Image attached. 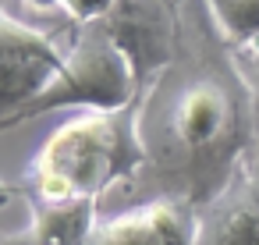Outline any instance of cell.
Instances as JSON below:
<instances>
[{"mask_svg": "<svg viewBox=\"0 0 259 245\" xmlns=\"http://www.w3.org/2000/svg\"><path fill=\"white\" fill-rule=\"evenodd\" d=\"M114 4L117 0H61V11L71 25H93V22H103Z\"/></svg>", "mask_w": 259, "mask_h": 245, "instance_id": "obj_11", "label": "cell"}, {"mask_svg": "<svg viewBox=\"0 0 259 245\" xmlns=\"http://www.w3.org/2000/svg\"><path fill=\"white\" fill-rule=\"evenodd\" d=\"M107 32L128 57L139 93L174 61L178 29H181V0H117L103 18Z\"/></svg>", "mask_w": 259, "mask_h": 245, "instance_id": "obj_5", "label": "cell"}, {"mask_svg": "<svg viewBox=\"0 0 259 245\" xmlns=\"http://www.w3.org/2000/svg\"><path fill=\"white\" fill-rule=\"evenodd\" d=\"M139 139L146 164L124 185L139 202L181 199L202 210L252 171V100L206 0H181L174 61L139 93Z\"/></svg>", "mask_w": 259, "mask_h": 245, "instance_id": "obj_1", "label": "cell"}, {"mask_svg": "<svg viewBox=\"0 0 259 245\" xmlns=\"http://www.w3.org/2000/svg\"><path fill=\"white\" fill-rule=\"evenodd\" d=\"M22 4H25L29 11H36V15H54V11H61V0H22Z\"/></svg>", "mask_w": 259, "mask_h": 245, "instance_id": "obj_12", "label": "cell"}, {"mask_svg": "<svg viewBox=\"0 0 259 245\" xmlns=\"http://www.w3.org/2000/svg\"><path fill=\"white\" fill-rule=\"evenodd\" d=\"M68 43L0 8V128L61 68Z\"/></svg>", "mask_w": 259, "mask_h": 245, "instance_id": "obj_4", "label": "cell"}, {"mask_svg": "<svg viewBox=\"0 0 259 245\" xmlns=\"http://www.w3.org/2000/svg\"><path fill=\"white\" fill-rule=\"evenodd\" d=\"M206 8L231 50L259 39V0H206Z\"/></svg>", "mask_w": 259, "mask_h": 245, "instance_id": "obj_9", "label": "cell"}, {"mask_svg": "<svg viewBox=\"0 0 259 245\" xmlns=\"http://www.w3.org/2000/svg\"><path fill=\"white\" fill-rule=\"evenodd\" d=\"M135 96H139L135 71H132L128 57L121 54V47L114 43V36L107 32V25L103 22L71 25L68 54H64L61 68L54 71V78L15 117H8L0 132L36 121V117L54 114V110H64V107L117 110V107H128Z\"/></svg>", "mask_w": 259, "mask_h": 245, "instance_id": "obj_3", "label": "cell"}, {"mask_svg": "<svg viewBox=\"0 0 259 245\" xmlns=\"http://www.w3.org/2000/svg\"><path fill=\"white\" fill-rule=\"evenodd\" d=\"M0 245H32V241H29V231L22 227L15 234H0Z\"/></svg>", "mask_w": 259, "mask_h": 245, "instance_id": "obj_14", "label": "cell"}, {"mask_svg": "<svg viewBox=\"0 0 259 245\" xmlns=\"http://www.w3.org/2000/svg\"><path fill=\"white\" fill-rule=\"evenodd\" d=\"M25 206H29L25 231L32 245H82L100 220L96 199H75V202L25 199Z\"/></svg>", "mask_w": 259, "mask_h": 245, "instance_id": "obj_8", "label": "cell"}, {"mask_svg": "<svg viewBox=\"0 0 259 245\" xmlns=\"http://www.w3.org/2000/svg\"><path fill=\"white\" fill-rule=\"evenodd\" d=\"M18 192H22V188H15V185H11L8 178H0V210H4V206H8V202H11V199H15Z\"/></svg>", "mask_w": 259, "mask_h": 245, "instance_id": "obj_13", "label": "cell"}, {"mask_svg": "<svg viewBox=\"0 0 259 245\" xmlns=\"http://www.w3.org/2000/svg\"><path fill=\"white\" fill-rule=\"evenodd\" d=\"M195 245H259V188L252 171L238 174L195 213Z\"/></svg>", "mask_w": 259, "mask_h": 245, "instance_id": "obj_7", "label": "cell"}, {"mask_svg": "<svg viewBox=\"0 0 259 245\" xmlns=\"http://www.w3.org/2000/svg\"><path fill=\"white\" fill-rule=\"evenodd\" d=\"M146 164L139 139V96L117 110H82L64 121L36 149L22 174V199L43 202H75L96 199L128 185Z\"/></svg>", "mask_w": 259, "mask_h": 245, "instance_id": "obj_2", "label": "cell"}, {"mask_svg": "<svg viewBox=\"0 0 259 245\" xmlns=\"http://www.w3.org/2000/svg\"><path fill=\"white\" fill-rule=\"evenodd\" d=\"M234 64L245 78L248 100H252V128H255V156H252V174H259V39L234 47Z\"/></svg>", "mask_w": 259, "mask_h": 245, "instance_id": "obj_10", "label": "cell"}, {"mask_svg": "<svg viewBox=\"0 0 259 245\" xmlns=\"http://www.w3.org/2000/svg\"><path fill=\"white\" fill-rule=\"evenodd\" d=\"M252 178H255V188H259V174H252Z\"/></svg>", "mask_w": 259, "mask_h": 245, "instance_id": "obj_15", "label": "cell"}, {"mask_svg": "<svg viewBox=\"0 0 259 245\" xmlns=\"http://www.w3.org/2000/svg\"><path fill=\"white\" fill-rule=\"evenodd\" d=\"M195 213L199 210L181 199H146L96 220L82 245H195Z\"/></svg>", "mask_w": 259, "mask_h": 245, "instance_id": "obj_6", "label": "cell"}, {"mask_svg": "<svg viewBox=\"0 0 259 245\" xmlns=\"http://www.w3.org/2000/svg\"><path fill=\"white\" fill-rule=\"evenodd\" d=\"M0 234H4V231H0Z\"/></svg>", "mask_w": 259, "mask_h": 245, "instance_id": "obj_16", "label": "cell"}]
</instances>
